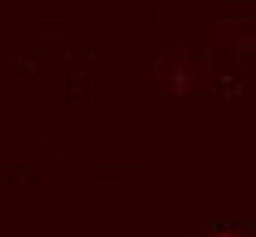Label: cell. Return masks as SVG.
<instances>
[{
  "label": "cell",
  "mask_w": 256,
  "mask_h": 237,
  "mask_svg": "<svg viewBox=\"0 0 256 237\" xmlns=\"http://www.w3.org/2000/svg\"><path fill=\"white\" fill-rule=\"evenodd\" d=\"M212 237H234V234H230V230H220V234H212Z\"/></svg>",
  "instance_id": "obj_1"
}]
</instances>
